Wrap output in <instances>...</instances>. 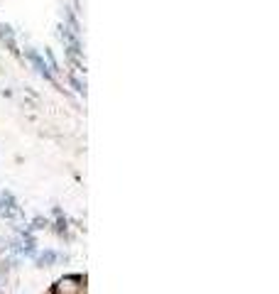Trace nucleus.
Here are the masks:
<instances>
[{"label": "nucleus", "mask_w": 279, "mask_h": 294, "mask_svg": "<svg viewBox=\"0 0 279 294\" xmlns=\"http://www.w3.org/2000/svg\"><path fill=\"white\" fill-rule=\"evenodd\" d=\"M54 253H47V255H42V262H52V260H54Z\"/></svg>", "instance_id": "1"}]
</instances>
